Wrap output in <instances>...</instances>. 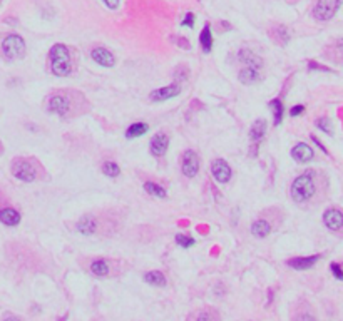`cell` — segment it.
I'll return each mask as SVG.
<instances>
[{
  "label": "cell",
  "mask_w": 343,
  "mask_h": 321,
  "mask_svg": "<svg viewBox=\"0 0 343 321\" xmlns=\"http://www.w3.org/2000/svg\"><path fill=\"white\" fill-rule=\"evenodd\" d=\"M49 66L54 75L57 77H66L72 70V60H70V52L67 45L55 44L52 45L51 52H49Z\"/></svg>",
  "instance_id": "6da1fadb"
},
{
  "label": "cell",
  "mask_w": 343,
  "mask_h": 321,
  "mask_svg": "<svg viewBox=\"0 0 343 321\" xmlns=\"http://www.w3.org/2000/svg\"><path fill=\"white\" fill-rule=\"evenodd\" d=\"M316 192V184H315V176L311 171L305 172L296 177L292 184V198L296 203H307L310 201Z\"/></svg>",
  "instance_id": "7a4b0ae2"
},
{
  "label": "cell",
  "mask_w": 343,
  "mask_h": 321,
  "mask_svg": "<svg viewBox=\"0 0 343 321\" xmlns=\"http://www.w3.org/2000/svg\"><path fill=\"white\" fill-rule=\"evenodd\" d=\"M2 52L7 59L15 60L24 57L25 54V42L17 34H9L2 42Z\"/></svg>",
  "instance_id": "3957f363"
},
{
  "label": "cell",
  "mask_w": 343,
  "mask_h": 321,
  "mask_svg": "<svg viewBox=\"0 0 343 321\" xmlns=\"http://www.w3.org/2000/svg\"><path fill=\"white\" fill-rule=\"evenodd\" d=\"M342 0H316L313 7V17L316 20H330L338 12Z\"/></svg>",
  "instance_id": "277c9868"
},
{
  "label": "cell",
  "mask_w": 343,
  "mask_h": 321,
  "mask_svg": "<svg viewBox=\"0 0 343 321\" xmlns=\"http://www.w3.org/2000/svg\"><path fill=\"white\" fill-rule=\"evenodd\" d=\"M12 174L17 177L18 181H24V183H32V181H35V177H37L35 168L25 159H15L14 161Z\"/></svg>",
  "instance_id": "5b68a950"
},
{
  "label": "cell",
  "mask_w": 343,
  "mask_h": 321,
  "mask_svg": "<svg viewBox=\"0 0 343 321\" xmlns=\"http://www.w3.org/2000/svg\"><path fill=\"white\" fill-rule=\"evenodd\" d=\"M181 169H183V174L186 177H194L199 171V157L194 151L188 149L186 152L183 154V164H181Z\"/></svg>",
  "instance_id": "8992f818"
},
{
  "label": "cell",
  "mask_w": 343,
  "mask_h": 321,
  "mask_svg": "<svg viewBox=\"0 0 343 321\" xmlns=\"http://www.w3.org/2000/svg\"><path fill=\"white\" fill-rule=\"evenodd\" d=\"M211 172H213L214 179L220 184H226L231 179V168L224 159H216L211 164Z\"/></svg>",
  "instance_id": "52a82bcc"
},
{
  "label": "cell",
  "mask_w": 343,
  "mask_h": 321,
  "mask_svg": "<svg viewBox=\"0 0 343 321\" xmlns=\"http://www.w3.org/2000/svg\"><path fill=\"white\" fill-rule=\"evenodd\" d=\"M90 57L94 59V62H97L103 67H114L116 66V57L111 51L104 47H96L90 52Z\"/></svg>",
  "instance_id": "ba28073f"
},
{
  "label": "cell",
  "mask_w": 343,
  "mask_h": 321,
  "mask_svg": "<svg viewBox=\"0 0 343 321\" xmlns=\"http://www.w3.org/2000/svg\"><path fill=\"white\" fill-rule=\"evenodd\" d=\"M178 94H181V85L179 84H171L166 85V87H161L154 92H151V101L154 102H163V101H168L171 97H176Z\"/></svg>",
  "instance_id": "9c48e42d"
},
{
  "label": "cell",
  "mask_w": 343,
  "mask_h": 321,
  "mask_svg": "<svg viewBox=\"0 0 343 321\" xmlns=\"http://www.w3.org/2000/svg\"><path fill=\"white\" fill-rule=\"evenodd\" d=\"M168 146H169V135L164 134V132L156 134L149 142L151 152H153V156H157V157L164 156L166 151H168Z\"/></svg>",
  "instance_id": "30bf717a"
},
{
  "label": "cell",
  "mask_w": 343,
  "mask_h": 321,
  "mask_svg": "<svg viewBox=\"0 0 343 321\" xmlns=\"http://www.w3.org/2000/svg\"><path fill=\"white\" fill-rule=\"evenodd\" d=\"M69 107H70V102L66 96H54V97H51V101H49V112L57 114L60 117L67 116Z\"/></svg>",
  "instance_id": "8fae6325"
},
{
  "label": "cell",
  "mask_w": 343,
  "mask_h": 321,
  "mask_svg": "<svg viewBox=\"0 0 343 321\" xmlns=\"http://www.w3.org/2000/svg\"><path fill=\"white\" fill-rule=\"evenodd\" d=\"M323 222L331 231H338V229L343 228V213L331 207V209H328L323 214Z\"/></svg>",
  "instance_id": "7c38bea8"
},
{
  "label": "cell",
  "mask_w": 343,
  "mask_h": 321,
  "mask_svg": "<svg viewBox=\"0 0 343 321\" xmlns=\"http://www.w3.org/2000/svg\"><path fill=\"white\" fill-rule=\"evenodd\" d=\"M238 59L244 67H251V69H258V70H261V67H263L261 57H258V55L253 54L251 51H248V49H241L240 54H238Z\"/></svg>",
  "instance_id": "4fadbf2b"
},
{
  "label": "cell",
  "mask_w": 343,
  "mask_h": 321,
  "mask_svg": "<svg viewBox=\"0 0 343 321\" xmlns=\"http://www.w3.org/2000/svg\"><path fill=\"white\" fill-rule=\"evenodd\" d=\"M313 156H315L313 149L308 144H305V142H298V144L292 149V157L296 162H308L313 159Z\"/></svg>",
  "instance_id": "5bb4252c"
},
{
  "label": "cell",
  "mask_w": 343,
  "mask_h": 321,
  "mask_svg": "<svg viewBox=\"0 0 343 321\" xmlns=\"http://www.w3.org/2000/svg\"><path fill=\"white\" fill-rule=\"evenodd\" d=\"M318 259H320V254H313V256H305V258H292L286 261V264H288L290 268H293V270L303 271V270L313 268Z\"/></svg>",
  "instance_id": "9a60e30c"
},
{
  "label": "cell",
  "mask_w": 343,
  "mask_h": 321,
  "mask_svg": "<svg viewBox=\"0 0 343 321\" xmlns=\"http://www.w3.org/2000/svg\"><path fill=\"white\" fill-rule=\"evenodd\" d=\"M97 229V222L94 216H90V214H84L81 219L77 221V231L81 234H84V236H90V234H94Z\"/></svg>",
  "instance_id": "2e32d148"
},
{
  "label": "cell",
  "mask_w": 343,
  "mask_h": 321,
  "mask_svg": "<svg viewBox=\"0 0 343 321\" xmlns=\"http://www.w3.org/2000/svg\"><path fill=\"white\" fill-rule=\"evenodd\" d=\"M238 79L241 84L250 85V84H256L261 79V70L258 69H251V67H243V69L238 72Z\"/></svg>",
  "instance_id": "e0dca14e"
},
{
  "label": "cell",
  "mask_w": 343,
  "mask_h": 321,
  "mask_svg": "<svg viewBox=\"0 0 343 321\" xmlns=\"http://www.w3.org/2000/svg\"><path fill=\"white\" fill-rule=\"evenodd\" d=\"M0 222L5 226H10V228L17 226L20 222V214L12 207H3V209H0Z\"/></svg>",
  "instance_id": "ac0fdd59"
},
{
  "label": "cell",
  "mask_w": 343,
  "mask_h": 321,
  "mask_svg": "<svg viewBox=\"0 0 343 321\" xmlns=\"http://www.w3.org/2000/svg\"><path fill=\"white\" fill-rule=\"evenodd\" d=\"M270 35L271 39L274 40L276 44H281V45H286L290 40V32L285 25H278V27H273L270 30Z\"/></svg>",
  "instance_id": "d6986e66"
},
{
  "label": "cell",
  "mask_w": 343,
  "mask_h": 321,
  "mask_svg": "<svg viewBox=\"0 0 343 321\" xmlns=\"http://www.w3.org/2000/svg\"><path fill=\"white\" fill-rule=\"evenodd\" d=\"M199 44H201V49L205 54H209L211 49H213V35H211V27L208 24L205 25V29L199 34Z\"/></svg>",
  "instance_id": "ffe728a7"
},
{
  "label": "cell",
  "mask_w": 343,
  "mask_h": 321,
  "mask_svg": "<svg viewBox=\"0 0 343 321\" xmlns=\"http://www.w3.org/2000/svg\"><path fill=\"white\" fill-rule=\"evenodd\" d=\"M251 233H253V236L256 237H266L271 233V224L268 221H265V219H259V221L253 222Z\"/></svg>",
  "instance_id": "44dd1931"
},
{
  "label": "cell",
  "mask_w": 343,
  "mask_h": 321,
  "mask_svg": "<svg viewBox=\"0 0 343 321\" xmlns=\"http://www.w3.org/2000/svg\"><path fill=\"white\" fill-rule=\"evenodd\" d=\"M144 281L148 283V285H153V286H159V288H163V286L168 285V281H166V276L161 271H149V273L144 274Z\"/></svg>",
  "instance_id": "7402d4cb"
},
{
  "label": "cell",
  "mask_w": 343,
  "mask_h": 321,
  "mask_svg": "<svg viewBox=\"0 0 343 321\" xmlns=\"http://www.w3.org/2000/svg\"><path fill=\"white\" fill-rule=\"evenodd\" d=\"M266 132V122L263 119H256L253 122V126H251V131H250V135L253 141H261L263 135H265Z\"/></svg>",
  "instance_id": "603a6c76"
},
{
  "label": "cell",
  "mask_w": 343,
  "mask_h": 321,
  "mask_svg": "<svg viewBox=\"0 0 343 321\" xmlns=\"http://www.w3.org/2000/svg\"><path fill=\"white\" fill-rule=\"evenodd\" d=\"M148 129H149V126H148V124H144V122L131 124V126L127 127V131H126V137H127V139L139 137V135L146 134V132H148Z\"/></svg>",
  "instance_id": "cb8c5ba5"
},
{
  "label": "cell",
  "mask_w": 343,
  "mask_h": 321,
  "mask_svg": "<svg viewBox=\"0 0 343 321\" xmlns=\"http://www.w3.org/2000/svg\"><path fill=\"white\" fill-rule=\"evenodd\" d=\"M270 107L271 111H273L274 126H278V124H281V120H283V104H281L280 99H273L270 102Z\"/></svg>",
  "instance_id": "d4e9b609"
},
{
  "label": "cell",
  "mask_w": 343,
  "mask_h": 321,
  "mask_svg": "<svg viewBox=\"0 0 343 321\" xmlns=\"http://www.w3.org/2000/svg\"><path fill=\"white\" fill-rule=\"evenodd\" d=\"M90 271H92L96 276H107L109 274V263L104 259H96L90 264Z\"/></svg>",
  "instance_id": "484cf974"
},
{
  "label": "cell",
  "mask_w": 343,
  "mask_h": 321,
  "mask_svg": "<svg viewBox=\"0 0 343 321\" xmlns=\"http://www.w3.org/2000/svg\"><path fill=\"white\" fill-rule=\"evenodd\" d=\"M144 191L148 192V194L154 196V198H159V199H164L166 196H168L164 187L156 183H144Z\"/></svg>",
  "instance_id": "4316f807"
},
{
  "label": "cell",
  "mask_w": 343,
  "mask_h": 321,
  "mask_svg": "<svg viewBox=\"0 0 343 321\" xmlns=\"http://www.w3.org/2000/svg\"><path fill=\"white\" fill-rule=\"evenodd\" d=\"M330 51H331L330 57L333 59L335 62L343 64V39L337 40V42H335V44L330 47Z\"/></svg>",
  "instance_id": "83f0119b"
},
{
  "label": "cell",
  "mask_w": 343,
  "mask_h": 321,
  "mask_svg": "<svg viewBox=\"0 0 343 321\" xmlns=\"http://www.w3.org/2000/svg\"><path fill=\"white\" fill-rule=\"evenodd\" d=\"M103 172L105 176H109V177H118L120 174V168L116 162H112V161H109V162H105V164L103 166Z\"/></svg>",
  "instance_id": "f1b7e54d"
},
{
  "label": "cell",
  "mask_w": 343,
  "mask_h": 321,
  "mask_svg": "<svg viewBox=\"0 0 343 321\" xmlns=\"http://www.w3.org/2000/svg\"><path fill=\"white\" fill-rule=\"evenodd\" d=\"M176 243H178L181 248H191L194 246L196 241L191 236H186V234H178V236H176Z\"/></svg>",
  "instance_id": "f546056e"
},
{
  "label": "cell",
  "mask_w": 343,
  "mask_h": 321,
  "mask_svg": "<svg viewBox=\"0 0 343 321\" xmlns=\"http://www.w3.org/2000/svg\"><path fill=\"white\" fill-rule=\"evenodd\" d=\"M196 321H220V316H218L216 311H203L201 315L198 316V320Z\"/></svg>",
  "instance_id": "4dcf8cb0"
},
{
  "label": "cell",
  "mask_w": 343,
  "mask_h": 321,
  "mask_svg": "<svg viewBox=\"0 0 343 321\" xmlns=\"http://www.w3.org/2000/svg\"><path fill=\"white\" fill-rule=\"evenodd\" d=\"M174 79H176L178 82L186 81V79H188V69H186V67L179 66L178 69H176V72H174Z\"/></svg>",
  "instance_id": "1f68e13d"
},
{
  "label": "cell",
  "mask_w": 343,
  "mask_h": 321,
  "mask_svg": "<svg viewBox=\"0 0 343 321\" xmlns=\"http://www.w3.org/2000/svg\"><path fill=\"white\" fill-rule=\"evenodd\" d=\"M316 126H318L322 131H325L326 134H331V126H330V120L328 119H318V120H316Z\"/></svg>",
  "instance_id": "d6a6232c"
},
{
  "label": "cell",
  "mask_w": 343,
  "mask_h": 321,
  "mask_svg": "<svg viewBox=\"0 0 343 321\" xmlns=\"http://www.w3.org/2000/svg\"><path fill=\"white\" fill-rule=\"evenodd\" d=\"M331 273L335 274V278L337 279H340V281H343V270H342V266L340 264H337V263H331Z\"/></svg>",
  "instance_id": "836d02e7"
},
{
  "label": "cell",
  "mask_w": 343,
  "mask_h": 321,
  "mask_svg": "<svg viewBox=\"0 0 343 321\" xmlns=\"http://www.w3.org/2000/svg\"><path fill=\"white\" fill-rule=\"evenodd\" d=\"M303 112H305V105H301V104H298V105H295V107L290 109V116H292V117H296V116L303 114Z\"/></svg>",
  "instance_id": "e575fe53"
},
{
  "label": "cell",
  "mask_w": 343,
  "mask_h": 321,
  "mask_svg": "<svg viewBox=\"0 0 343 321\" xmlns=\"http://www.w3.org/2000/svg\"><path fill=\"white\" fill-rule=\"evenodd\" d=\"M194 25V15L193 14H186V17H184L183 20V27H193Z\"/></svg>",
  "instance_id": "d590c367"
},
{
  "label": "cell",
  "mask_w": 343,
  "mask_h": 321,
  "mask_svg": "<svg viewBox=\"0 0 343 321\" xmlns=\"http://www.w3.org/2000/svg\"><path fill=\"white\" fill-rule=\"evenodd\" d=\"M295 321H316V318L313 315H308V313H301L295 318Z\"/></svg>",
  "instance_id": "8d00e7d4"
},
{
  "label": "cell",
  "mask_w": 343,
  "mask_h": 321,
  "mask_svg": "<svg viewBox=\"0 0 343 321\" xmlns=\"http://www.w3.org/2000/svg\"><path fill=\"white\" fill-rule=\"evenodd\" d=\"M104 3L109 7V9H118V5H119V0H104Z\"/></svg>",
  "instance_id": "74e56055"
},
{
  "label": "cell",
  "mask_w": 343,
  "mask_h": 321,
  "mask_svg": "<svg viewBox=\"0 0 343 321\" xmlns=\"http://www.w3.org/2000/svg\"><path fill=\"white\" fill-rule=\"evenodd\" d=\"M310 69H318V70H330V69H325L323 66H318L315 62H310Z\"/></svg>",
  "instance_id": "f35d334b"
},
{
  "label": "cell",
  "mask_w": 343,
  "mask_h": 321,
  "mask_svg": "<svg viewBox=\"0 0 343 321\" xmlns=\"http://www.w3.org/2000/svg\"><path fill=\"white\" fill-rule=\"evenodd\" d=\"M311 141H313V142H315V144L320 147V149H322V151H325V152H326V149H325V147H323V144H322V142H320V141H318V139H316V137H311Z\"/></svg>",
  "instance_id": "ab89813d"
},
{
  "label": "cell",
  "mask_w": 343,
  "mask_h": 321,
  "mask_svg": "<svg viewBox=\"0 0 343 321\" xmlns=\"http://www.w3.org/2000/svg\"><path fill=\"white\" fill-rule=\"evenodd\" d=\"M3 321H20V320H18V318H15V316H7V318L3 320Z\"/></svg>",
  "instance_id": "60d3db41"
}]
</instances>
